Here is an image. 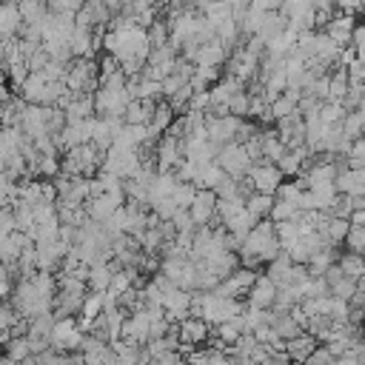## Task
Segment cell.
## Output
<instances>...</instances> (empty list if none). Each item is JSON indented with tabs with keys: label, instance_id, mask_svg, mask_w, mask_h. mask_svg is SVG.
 <instances>
[{
	"label": "cell",
	"instance_id": "6da1fadb",
	"mask_svg": "<svg viewBox=\"0 0 365 365\" xmlns=\"http://www.w3.org/2000/svg\"><path fill=\"white\" fill-rule=\"evenodd\" d=\"M282 254L279 237H277V225L274 220H259L251 234L245 237L242 248H240V259L245 268H257V265H268Z\"/></svg>",
	"mask_w": 365,
	"mask_h": 365
},
{
	"label": "cell",
	"instance_id": "7a4b0ae2",
	"mask_svg": "<svg viewBox=\"0 0 365 365\" xmlns=\"http://www.w3.org/2000/svg\"><path fill=\"white\" fill-rule=\"evenodd\" d=\"M66 86L74 94H86L94 86H100V63L94 57H74L66 74Z\"/></svg>",
	"mask_w": 365,
	"mask_h": 365
},
{
	"label": "cell",
	"instance_id": "3957f363",
	"mask_svg": "<svg viewBox=\"0 0 365 365\" xmlns=\"http://www.w3.org/2000/svg\"><path fill=\"white\" fill-rule=\"evenodd\" d=\"M217 163L225 168V174H228V177H234V180H245V177L251 174L254 157L248 154L245 143H228V145H222V151H220Z\"/></svg>",
	"mask_w": 365,
	"mask_h": 365
},
{
	"label": "cell",
	"instance_id": "277c9868",
	"mask_svg": "<svg viewBox=\"0 0 365 365\" xmlns=\"http://www.w3.org/2000/svg\"><path fill=\"white\" fill-rule=\"evenodd\" d=\"M125 185H117V188H108V191H103V194H97V197H88L86 200V211H88V217L94 220V222H106L108 217H114V211L117 208H123L125 205Z\"/></svg>",
	"mask_w": 365,
	"mask_h": 365
},
{
	"label": "cell",
	"instance_id": "5b68a950",
	"mask_svg": "<svg viewBox=\"0 0 365 365\" xmlns=\"http://www.w3.org/2000/svg\"><path fill=\"white\" fill-rule=\"evenodd\" d=\"M282 171L277 163H268V160H257L251 165V174L245 177L251 191H262V194H277V188L282 185Z\"/></svg>",
	"mask_w": 365,
	"mask_h": 365
},
{
	"label": "cell",
	"instance_id": "8992f818",
	"mask_svg": "<svg viewBox=\"0 0 365 365\" xmlns=\"http://www.w3.org/2000/svg\"><path fill=\"white\" fill-rule=\"evenodd\" d=\"M191 299H194V291H185L180 285H171L165 291V299H163V308H165V319L168 322H182L191 317Z\"/></svg>",
	"mask_w": 365,
	"mask_h": 365
},
{
	"label": "cell",
	"instance_id": "52a82bcc",
	"mask_svg": "<svg viewBox=\"0 0 365 365\" xmlns=\"http://www.w3.org/2000/svg\"><path fill=\"white\" fill-rule=\"evenodd\" d=\"M154 157H157L160 171H177V165L185 160V154H182V140H180L177 134L165 131V137H163V140L157 143V148H154Z\"/></svg>",
	"mask_w": 365,
	"mask_h": 365
},
{
	"label": "cell",
	"instance_id": "ba28073f",
	"mask_svg": "<svg viewBox=\"0 0 365 365\" xmlns=\"http://www.w3.org/2000/svg\"><path fill=\"white\" fill-rule=\"evenodd\" d=\"M259 68H262L259 54H257L254 48H248V46H242L240 51H234V54H231V60H228V74L240 77L242 83L254 80V77L259 74Z\"/></svg>",
	"mask_w": 365,
	"mask_h": 365
},
{
	"label": "cell",
	"instance_id": "9c48e42d",
	"mask_svg": "<svg viewBox=\"0 0 365 365\" xmlns=\"http://www.w3.org/2000/svg\"><path fill=\"white\" fill-rule=\"evenodd\" d=\"M177 54H174V46L165 43V46H157L151 48V57L145 63V74L154 77V80H165L168 74H174V66H177Z\"/></svg>",
	"mask_w": 365,
	"mask_h": 365
},
{
	"label": "cell",
	"instance_id": "30bf717a",
	"mask_svg": "<svg viewBox=\"0 0 365 365\" xmlns=\"http://www.w3.org/2000/svg\"><path fill=\"white\" fill-rule=\"evenodd\" d=\"M342 168H345V165H339V163H334V160H317V163L305 165V171H302L299 180H302L305 188L325 185V182H336V177H339Z\"/></svg>",
	"mask_w": 365,
	"mask_h": 365
},
{
	"label": "cell",
	"instance_id": "8fae6325",
	"mask_svg": "<svg viewBox=\"0 0 365 365\" xmlns=\"http://www.w3.org/2000/svg\"><path fill=\"white\" fill-rule=\"evenodd\" d=\"M123 339H128V342H134V345H145V342L151 339V317H148L145 305L137 308V311H131V314L125 317Z\"/></svg>",
	"mask_w": 365,
	"mask_h": 365
},
{
	"label": "cell",
	"instance_id": "7c38bea8",
	"mask_svg": "<svg viewBox=\"0 0 365 365\" xmlns=\"http://www.w3.org/2000/svg\"><path fill=\"white\" fill-rule=\"evenodd\" d=\"M240 125H242V117H234V114L211 117V114H208V140H214V143H220V145L237 143Z\"/></svg>",
	"mask_w": 365,
	"mask_h": 365
},
{
	"label": "cell",
	"instance_id": "4fadbf2b",
	"mask_svg": "<svg viewBox=\"0 0 365 365\" xmlns=\"http://www.w3.org/2000/svg\"><path fill=\"white\" fill-rule=\"evenodd\" d=\"M125 123L123 120H114V117H94L91 120V143L100 148V151H108L114 145V137L117 131L123 128Z\"/></svg>",
	"mask_w": 365,
	"mask_h": 365
},
{
	"label": "cell",
	"instance_id": "5bb4252c",
	"mask_svg": "<svg viewBox=\"0 0 365 365\" xmlns=\"http://www.w3.org/2000/svg\"><path fill=\"white\" fill-rule=\"evenodd\" d=\"M277 134H279V140H282L288 148L305 145V117H302V111L277 120Z\"/></svg>",
	"mask_w": 365,
	"mask_h": 365
},
{
	"label": "cell",
	"instance_id": "9a60e30c",
	"mask_svg": "<svg viewBox=\"0 0 365 365\" xmlns=\"http://www.w3.org/2000/svg\"><path fill=\"white\" fill-rule=\"evenodd\" d=\"M94 120V117H91ZM91 120H74V123H66V128L57 134V145L71 151L77 145H86L91 143Z\"/></svg>",
	"mask_w": 365,
	"mask_h": 365
},
{
	"label": "cell",
	"instance_id": "2e32d148",
	"mask_svg": "<svg viewBox=\"0 0 365 365\" xmlns=\"http://www.w3.org/2000/svg\"><path fill=\"white\" fill-rule=\"evenodd\" d=\"M277 294H279V285L268 274H259L257 282L248 291V305H254V308H274Z\"/></svg>",
	"mask_w": 365,
	"mask_h": 365
},
{
	"label": "cell",
	"instance_id": "e0dca14e",
	"mask_svg": "<svg viewBox=\"0 0 365 365\" xmlns=\"http://www.w3.org/2000/svg\"><path fill=\"white\" fill-rule=\"evenodd\" d=\"M217 202H220V197H217L214 188H200L194 205L188 208L191 217H194V222H197V225H208V222L217 217Z\"/></svg>",
	"mask_w": 365,
	"mask_h": 365
},
{
	"label": "cell",
	"instance_id": "ac0fdd59",
	"mask_svg": "<svg viewBox=\"0 0 365 365\" xmlns=\"http://www.w3.org/2000/svg\"><path fill=\"white\" fill-rule=\"evenodd\" d=\"M23 26H26V20H23V11H20V3L17 0H6L3 11H0V34H3V40L23 34Z\"/></svg>",
	"mask_w": 365,
	"mask_h": 365
},
{
	"label": "cell",
	"instance_id": "d6986e66",
	"mask_svg": "<svg viewBox=\"0 0 365 365\" xmlns=\"http://www.w3.org/2000/svg\"><path fill=\"white\" fill-rule=\"evenodd\" d=\"M26 245H31V237L26 231H14L9 237H0V257H3V265H17L20 254L26 251Z\"/></svg>",
	"mask_w": 365,
	"mask_h": 365
},
{
	"label": "cell",
	"instance_id": "ffe728a7",
	"mask_svg": "<svg viewBox=\"0 0 365 365\" xmlns=\"http://www.w3.org/2000/svg\"><path fill=\"white\" fill-rule=\"evenodd\" d=\"M354 29H356V26H354V14H345V11H342V14H334V17L325 23V34H328L331 40H336L342 48L354 40Z\"/></svg>",
	"mask_w": 365,
	"mask_h": 365
},
{
	"label": "cell",
	"instance_id": "44dd1931",
	"mask_svg": "<svg viewBox=\"0 0 365 365\" xmlns=\"http://www.w3.org/2000/svg\"><path fill=\"white\" fill-rule=\"evenodd\" d=\"M314 351H317V336L308 334V331H302V334L294 336V339H285V354L291 356L294 365H305V359H308Z\"/></svg>",
	"mask_w": 365,
	"mask_h": 365
},
{
	"label": "cell",
	"instance_id": "7402d4cb",
	"mask_svg": "<svg viewBox=\"0 0 365 365\" xmlns=\"http://www.w3.org/2000/svg\"><path fill=\"white\" fill-rule=\"evenodd\" d=\"M336 188L339 194L345 197H359L365 194V168H354V165H345L336 177Z\"/></svg>",
	"mask_w": 365,
	"mask_h": 365
},
{
	"label": "cell",
	"instance_id": "603a6c76",
	"mask_svg": "<svg viewBox=\"0 0 365 365\" xmlns=\"http://www.w3.org/2000/svg\"><path fill=\"white\" fill-rule=\"evenodd\" d=\"M325 279H328V285H331V294H334V297L351 299V297L359 291V282H356V279H351V277H345L339 265H331V268L325 271Z\"/></svg>",
	"mask_w": 365,
	"mask_h": 365
},
{
	"label": "cell",
	"instance_id": "cb8c5ba5",
	"mask_svg": "<svg viewBox=\"0 0 365 365\" xmlns=\"http://www.w3.org/2000/svg\"><path fill=\"white\" fill-rule=\"evenodd\" d=\"M108 17H111V9L103 0H86V6L77 11V23L80 26H88V29L108 23Z\"/></svg>",
	"mask_w": 365,
	"mask_h": 365
},
{
	"label": "cell",
	"instance_id": "d4e9b609",
	"mask_svg": "<svg viewBox=\"0 0 365 365\" xmlns=\"http://www.w3.org/2000/svg\"><path fill=\"white\" fill-rule=\"evenodd\" d=\"M208 339V322L200 317H188L180 322V342H191V345H202Z\"/></svg>",
	"mask_w": 365,
	"mask_h": 365
},
{
	"label": "cell",
	"instance_id": "484cf974",
	"mask_svg": "<svg viewBox=\"0 0 365 365\" xmlns=\"http://www.w3.org/2000/svg\"><path fill=\"white\" fill-rule=\"evenodd\" d=\"M308 145H297V148H288L285 151V157L277 163L279 165V171L285 174V177H297V174H302L305 171V160H308Z\"/></svg>",
	"mask_w": 365,
	"mask_h": 365
},
{
	"label": "cell",
	"instance_id": "4316f807",
	"mask_svg": "<svg viewBox=\"0 0 365 365\" xmlns=\"http://www.w3.org/2000/svg\"><path fill=\"white\" fill-rule=\"evenodd\" d=\"M257 222H259V217H257V214H251V211H248V205H245L242 211H237V214H234L231 220H225L222 225H225V231H228V234H234V237H240V240L245 242V237L251 234V228H254Z\"/></svg>",
	"mask_w": 365,
	"mask_h": 365
},
{
	"label": "cell",
	"instance_id": "83f0119b",
	"mask_svg": "<svg viewBox=\"0 0 365 365\" xmlns=\"http://www.w3.org/2000/svg\"><path fill=\"white\" fill-rule=\"evenodd\" d=\"M117 268H120V262H117V259H114V262H97V265H91L88 288H91V291H100V294H103V291H108Z\"/></svg>",
	"mask_w": 365,
	"mask_h": 365
},
{
	"label": "cell",
	"instance_id": "f1b7e54d",
	"mask_svg": "<svg viewBox=\"0 0 365 365\" xmlns=\"http://www.w3.org/2000/svg\"><path fill=\"white\" fill-rule=\"evenodd\" d=\"M63 111H66V120L74 123V120H91V114L97 111V106H94V97L91 94H74V100Z\"/></svg>",
	"mask_w": 365,
	"mask_h": 365
},
{
	"label": "cell",
	"instance_id": "f546056e",
	"mask_svg": "<svg viewBox=\"0 0 365 365\" xmlns=\"http://www.w3.org/2000/svg\"><path fill=\"white\" fill-rule=\"evenodd\" d=\"M225 60H228V48H225L220 40H211V43L200 46V51H197V57H194L197 66H222Z\"/></svg>",
	"mask_w": 365,
	"mask_h": 365
},
{
	"label": "cell",
	"instance_id": "4dcf8cb0",
	"mask_svg": "<svg viewBox=\"0 0 365 365\" xmlns=\"http://www.w3.org/2000/svg\"><path fill=\"white\" fill-rule=\"evenodd\" d=\"M94 40H97L94 37V29L77 23V29L71 34V51H74V57H91L94 54Z\"/></svg>",
	"mask_w": 365,
	"mask_h": 365
},
{
	"label": "cell",
	"instance_id": "1f68e13d",
	"mask_svg": "<svg viewBox=\"0 0 365 365\" xmlns=\"http://www.w3.org/2000/svg\"><path fill=\"white\" fill-rule=\"evenodd\" d=\"M174 123V108L171 103H157L154 114H151V123H148V131H151V140H157L160 134H165Z\"/></svg>",
	"mask_w": 365,
	"mask_h": 365
},
{
	"label": "cell",
	"instance_id": "d6a6232c",
	"mask_svg": "<svg viewBox=\"0 0 365 365\" xmlns=\"http://www.w3.org/2000/svg\"><path fill=\"white\" fill-rule=\"evenodd\" d=\"M259 140H262V160L268 163H279L288 151V145L279 140V134L271 128V131H259Z\"/></svg>",
	"mask_w": 365,
	"mask_h": 365
},
{
	"label": "cell",
	"instance_id": "836d02e7",
	"mask_svg": "<svg viewBox=\"0 0 365 365\" xmlns=\"http://www.w3.org/2000/svg\"><path fill=\"white\" fill-rule=\"evenodd\" d=\"M348 231H351V220L348 217H328V222L319 228V234L331 242V245H339V242H345V237H348Z\"/></svg>",
	"mask_w": 365,
	"mask_h": 365
},
{
	"label": "cell",
	"instance_id": "e575fe53",
	"mask_svg": "<svg viewBox=\"0 0 365 365\" xmlns=\"http://www.w3.org/2000/svg\"><path fill=\"white\" fill-rule=\"evenodd\" d=\"M154 108H157V103H148V100H131L128 108H125V117H123V120L131 123V125H148Z\"/></svg>",
	"mask_w": 365,
	"mask_h": 365
},
{
	"label": "cell",
	"instance_id": "d590c367",
	"mask_svg": "<svg viewBox=\"0 0 365 365\" xmlns=\"http://www.w3.org/2000/svg\"><path fill=\"white\" fill-rule=\"evenodd\" d=\"M83 299L86 294H71V291H60L54 299V314L57 317H74L83 311Z\"/></svg>",
	"mask_w": 365,
	"mask_h": 365
},
{
	"label": "cell",
	"instance_id": "8d00e7d4",
	"mask_svg": "<svg viewBox=\"0 0 365 365\" xmlns=\"http://www.w3.org/2000/svg\"><path fill=\"white\" fill-rule=\"evenodd\" d=\"M274 202H277V194H262V191H251V194H248V200H245L248 211H251V214H257L259 220L271 217Z\"/></svg>",
	"mask_w": 365,
	"mask_h": 365
},
{
	"label": "cell",
	"instance_id": "74e56055",
	"mask_svg": "<svg viewBox=\"0 0 365 365\" xmlns=\"http://www.w3.org/2000/svg\"><path fill=\"white\" fill-rule=\"evenodd\" d=\"M274 311V308H271ZM274 328H277V334L282 336V339H294V336H299L305 328L299 325V319L291 314V311H285V314H274Z\"/></svg>",
	"mask_w": 365,
	"mask_h": 365
},
{
	"label": "cell",
	"instance_id": "f35d334b",
	"mask_svg": "<svg viewBox=\"0 0 365 365\" xmlns=\"http://www.w3.org/2000/svg\"><path fill=\"white\" fill-rule=\"evenodd\" d=\"M6 356H9V359H14L17 365H20V362H26L29 356H34V354H31V342H29V336H26V334L11 336V339L6 342Z\"/></svg>",
	"mask_w": 365,
	"mask_h": 365
},
{
	"label": "cell",
	"instance_id": "ab89813d",
	"mask_svg": "<svg viewBox=\"0 0 365 365\" xmlns=\"http://www.w3.org/2000/svg\"><path fill=\"white\" fill-rule=\"evenodd\" d=\"M336 265L342 268V274H345V277H351V279H359V277L365 274V254L348 251V254H342V257H339V262H336Z\"/></svg>",
	"mask_w": 365,
	"mask_h": 365
},
{
	"label": "cell",
	"instance_id": "60d3db41",
	"mask_svg": "<svg viewBox=\"0 0 365 365\" xmlns=\"http://www.w3.org/2000/svg\"><path fill=\"white\" fill-rule=\"evenodd\" d=\"M319 117H322V123H328V125H342V120L348 117V106L339 103V100H325L322 108H319Z\"/></svg>",
	"mask_w": 365,
	"mask_h": 365
},
{
	"label": "cell",
	"instance_id": "b9f144b4",
	"mask_svg": "<svg viewBox=\"0 0 365 365\" xmlns=\"http://www.w3.org/2000/svg\"><path fill=\"white\" fill-rule=\"evenodd\" d=\"M225 177H228V174H225V168L214 160V163L202 165V174H200V180H197V188H214V191H217V185H220Z\"/></svg>",
	"mask_w": 365,
	"mask_h": 365
},
{
	"label": "cell",
	"instance_id": "7bdbcfd3",
	"mask_svg": "<svg viewBox=\"0 0 365 365\" xmlns=\"http://www.w3.org/2000/svg\"><path fill=\"white\" fill-rule=\"evenodd\" d=\"M54 322H57V314H54V311L29 319V336H46V339H51V328H54Z\"/></svg>",
	"mask_w": 365,
	"mask_h": 365
},
{
	"label": "cell",
	"instance_id": "ee69618b",
	"mask_svg": "<svg viewBox=\"0 0 365 365\" xmlns=\"http://www.w3.org/2000/svg\"><path fill=\"white\" fill-rule=\"evenodd\" d=\"M302 194H305V185H302V180H297V182H282V185L277 188V200L294 202L297 208L302 205ZM299 211H302V208H299Z\"/></svg>",
	"mask_w": 365,
	"mask_h": 365
},
{
	"label": "cell",
	"instance_id": "f6af8a7d",
	"mask_svg": "<svg viewBox=\"0 0 365 365\" xmlns=\"http://www.w3.org/2000/svg\"><path fill=\"white\" fill-rule=\"evenodd\" d=\"M245 208V197H220V202H217V217H220V222H225V220H231L237 211H242Z\"/></svg>",
	"mask_w": 365,
	"mask_h": 365
},
{
	"label": "cell",
	"instance_id": "bcb514c9",
	"mask_svg": "<svg viewBox=\"0 0 365 365\" xmlns=\"http://www.w3.org/2000/svg\"><path fill=\"white\" fill-rule=\"evenodd\" d=\"M240 336H242V328H240L234 319L217 325V348H222V345H234Z\"/></svg>",
	"mask_w": 365,
	"mask_h": 365
},
{
	"label": "cell",
	"instance_id": "7dc6e473",
	"mask_svg": "<svg viewBox=\"0 0 365 365\" xmlns=\"http://www.w3.org/2000/svg\"><path fill=\"white\" fill-rule=\"evenodd\" d=\"M342 131H345L351 140H359V137L365 134V117H362L359 108H356V111H348V117L342 120Z\"/></svg>",
	"mask_w": 365,
	"mask_h": 365
},
{
	"label": "cell",
	"instance_id": "c3c4849f",
	"mask_svg": "<svg viewBox=\"0 0 365 365\" xmlns=\"http://www.w3.org/2000/svg\"><path fill=\"white\" fill-rule=\"evenodd\" d=\"M197 185L194 182H185V180H180V185L174 188V202L180 205V208H191L194 205V200H197Z\"/></svg>",
	"mask_w": 365,
	"mask_h": 365
},
{
	"label": "cell",
	"instance_id": "681fc988",
	"mask_svg": "<svg viewBox=\"0 0 365 365\" xmlns=\"http://www.w3.org/2000/svg\"><path fill=\"white\" fill-rule=\"evenodd\" d=\"M297 217H299V208H297L294 202L277 200V202H274V208H271V217H268V220H274V222H282V220H297Z\"/></svg>",
	"mask_w": 365,
	"mask_h": 365
},
{
	"label": "cell",
	"instance_id": "f907efd6",
	"mask_svg": "<svg viewBox=\"0 0 365 365\" xmlns=\"http://www.w3.org/2000/svg\"><path fill=\"white\" fill-rule=\"evenodd\" d=\"M257 345H259V339H257L254 334H242V336H240V339L231 345V356H237V359H242V356H251Z\"/></svg>",
	"mask_w": 365,
	"mask_h": 365
},
{
	"label": "cell",
	"instance_id": "816d5d0a",
	"mask_svg": "<svg viewBox=\"0 0 365 365\" xmlns=\"http://www.w3.org/2000/svg\"><path fill=\"white\" fill-rule=\"evenodd\" d=\"M202 14H205L211 23H220V20H225V17H234V6H231L228 0H217V3H211Z\"/></svg>",
	"mask_w": 365,
	"mask_h": 365
},
{
	"label": "cell",
	"instance_id": "f5cc1de1",
	"mask_svg": "<svg viewBox=\"0 0 365 365\" xmlns=\"http://www.w3.org/2000/svg\"><path fill=\"white\" fill-rule=\"evenodd\" d=\"M168 222L174 225V231H177V234H180V231H191V234H194V231H197V222H194V217H191V211H188V208H180Z\"/></svg>",
	"mask_w": 365,
	"mask_h": 365
},
{
	"label": "cell",
	"instance_id": "db71d44e",
	"mask_svg": "<svg viewBox=\"0 0 365 365\" xmlns=\"http://www.w3.org/2000/svg\"><path fill=\"white\" fill-rule=\"evenodd\" d=\"M348 165H354V168H365V134L359 137V140H354L351 143V148H348Z\"/></svg>",
	"mask_w": 365,
	"mask_h": 365
},
{
	"label": "cell",
	"instance_id": "11a10c76",
	"mask_svg": "<svg viewBox=\"0 0 365 365\" xmlns=\"http://www.w3.org/2000/svg\"><path fill=\"white\" fill-rule=\"evenodd\" d=\"M228 108H231L234 117H248V111H251V94H248V91L234 94L231 103H228Z\"/></svg>",
	"mask_w": 365,
	"mask_h": 365
},
{
	"label": "cell",
	"instance_id": "9f6ffc18",
	"mask_svg": "<svg viewBox=\"0 0 365 365\" xmlns=\"http://www.w3.org/2000/svg\"><path fill=\"white\" fill-rule=\"evenodd\" d=\"M345 245L356 254H365V225H351V231L345 237Z\"/></svg>",
	"mask_w": 365,
	"mask_h": 365
},
{
	"label": "cell",
	"instance_id": "6f0895ef",
	"mask_svg": "<svg viewBox=\"0 0 365 365\" xmlns=\"http://www.w3.org/2000/svg\"><path fill=\"white\" fill-rule=\"evenodd\" d=\"M185 86H188V80H185V77H180V74L174 71V74H168V77L163 80V97H165V100H171V97H174L177 91H182Z\"/></svg>",
	"mask_w": 365,
	"mask_h": 365
},
{
	"label": "cell",
	"instance_id": "680465c9",
	"mask_svg": "<svg viewBox=\"0 0 365 365\" xmlns=\"http://www.w3.org/2000/svg\"><path fill=\"white\" fill-rule=\"evenodd\" d=\"M334 362H336V356L331 354L328 345H319V348L305 359V365H334Z\"/></svg>",
	"mask_w": 365,
	"mask_h": 365
},
{
	"label": "cell",
	"instance_id": "91938a15",
	"mask_svg": "<svg viewBox=\"0 0 365 365\" xmlns=\"http://www.w3.org/2000/svg\"><path fill=\"white\" fill-rule=\"evenodd\" d=\"M14 231H20V225H17V214H14V208H3V217H0V234L9 237V234H14Z\"/></svg>",
	"mask_w": 365,
	"mask_h": 365
},
{
	"label": "cell",
	"instance_id": "94428289",
	"mask_svg": "<svg viewBox=\"0 0 365 365\" xmlns=\"http://www.w3.org/2000/svg\"><path fill=\"white\" fill-rule=\"evenodd\" d=\"M211 108V91H194L188 100V111H208Z\"/></svg>",
	"mask_w": 365,
	"mask_h": 365
},
{
	"label": "cell",
	"instance_id": "6125c7cd",
	"mask_svg": "<svg viewBox=\"0 0 365 365\" xmlns=\"http://www.w3.org/2000/svg\"><path fill=\"white\" fill-rule=\"evenodd\" d=\"M336 6H339V11H345V14H354V11L365 9V0H336Z\"/></svg>",
	"mask_w": 365,
	"mask_h": 365
},
{
	"label": "cell",
	"instance_id": "be15d7a7",
	"mask_svg": "<svg viewBox=\"0 0 365 365\" xmlns=\"http://www.w3.org/2000/svg\"><path fill=\"white\" fill-rule=\"evenodd\" d=\"M251 6H257L262 11H279L282 9V0H251Z\"/></svg>",
	"mask_w": 365,
	"mask_h": 365
},
{
	"label": "cell",
	"instance_id": "e7e4bbea",
	"mask_svg": "<svg viewBox=\"0 0 365 365\" xmlns=\"http://www.w3.org/2000/svg\"><path fill=\"white\" fill-rule=\"evenodd\" d=\"M348 220H351V225H365V208H354Z\"/></svg>",
	"mask_w": 365,
	"mask_h": 365
},
{
	"label": "cell",
	"instance_id": "03108f58",
	"mask_svg": "<svg viewBox=\"0 0 365 365\" xmlns=\"http://www.w3.org/2000/svg\"><path fill=\"white\" fill-rule=\"evenodd\" d=\"M356 282H359V291H365V274H362V277H359Z\"/></svg>",
	"mask_w": 365,
	"mask_h": 365
},
{
	"label": "cell",
	"instance_id": "003e7915",
	"mask_svg": "<svg viewBox=\"0 0 365 365\" xmlns=\"http://www.w3.org/2000/svg\"><path fill=\"white\" fill-rule=\"evenodd\" d=\"M0 365H17V362H14V359H9V356H6V359H3V362H0Z\"/></svg>",
	"mask_w": 365,
	"mask_h": 365
}]
</instances>
